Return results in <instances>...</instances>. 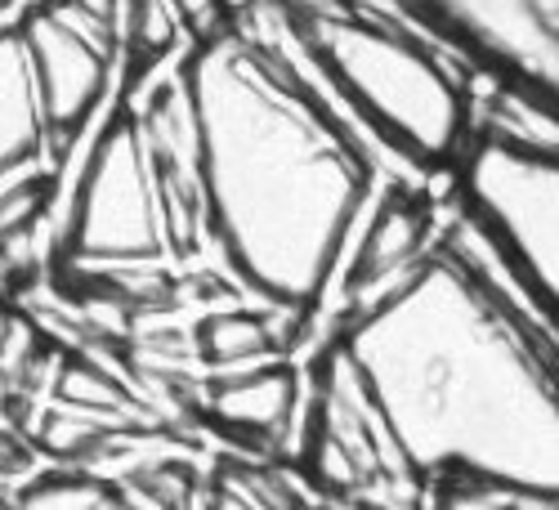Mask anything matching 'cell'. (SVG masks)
<instances>
[{
    "label": "cell",
    "mask_w": 559,
    "mask_h": 510,
    "mask_svg": "<svg viewBox=\"0 0 559 510\" xmlns=\"http://www.w3.org/2000/svg\"><path fill=\"white\" fill-rule=\"evenodd\" d=\"M300 403L305 386L296 363L287 358H269L242 372H224L206 390V422L219 435H233L238 443L264 452V448H283L300 422Z\"/></svg>",
    "instance_id": "10"
},
{
    "label": "cell",
    "mask_w": 559,
    "mask_h": 510,
    "mask_svg": "<svg viewBox=\"0 0 559 510\" xmlns=\"http://www.w3.org/2000/svg\"><path fill=\"white\" fill-rule=\"evenodd\" d=\"M50 183L55 175L40 170V175H19L0 183V247H10L19 234L40 220L45 202H50Z\"/></svg>",
    "instance_id": "18"
},
{
    "label": "cell",
    "mask_w": 559,
    "mask_h": 510,
    "mask_svg": "<svg viewBox=\"0 0 559 510\" xmlns=\"http://www.w3.org/2000/svg\"><path fill=\"white\" fill-rule=\"evenodd\" d=\"M479 134L488 139H506V144L520 149H537V153H555L559 157V121H555V99L542 90L501 81L492 85V95L484 104V121Z\"/></svg>",
    "instance_id": "14"
},
{
    "label": "cell",
    "mask_w": 559,
    "mask_h": 510,
    "mask_svg": "<svg viewBox=\"0 0 559 510\" xmlns=\"http://www.w3.org/2000/svg\"><path fill=\"white\" fill-rule=\"evenodd\" d=\"M492 76L559 95V0H394Z\"/></svg>",
    "instance_id": "7"
},
{
    "label": "cell",
    "mask_w": 559,
    "mask_h": 510,
    "mask_svg": "<svg viewBox=\"0 0 559 510\" xmlns=\"http://www.w3.org/2000/svg\"><path fill=\"white\" fill-rule=\"evenodd\" d=\"M206 510H255V506H251V501H242L238 493H228V488H219V484H215V488L206 493Z\"/></svg>",
    "instance_id": "21"
},
{
    "label": "cell",
    "mask_w": 559,
    "mask_h": 510,
    "mask_svg": "<svg viewBox=\"0 0 559 510\" xmlns=\"http://www.w3.org/2000/svg\"><path fill=\"white\" fill-rule=\"evenodd\" d=\"M202 157V206L238 283L269 309L322 305L371 206L381 149L332 95L283 0H251L247 23L179 68Z\"/></svg>",
    "instance_id": "1"
},
{
    "label": "cell",
    "mask_w": 559,
    "mask_h": 510,
    "mask_svg": "<svg viewBox=\"0 0 559 510\" xmlns=\"http://www.w3.org/2000/svg\"><path fill=\"white\" fill-rule=\"evenodd\" d=\"M10 510H148V506L117 479L90 471H59L27 479L10 497Z\"/></svg>",
    "instance_id": "15"
},
{
    "label": "cell",
    "mask_w": 559,
    "mask_h": 510,
    "mask_svg": "<svg viewBox=\"0 0 559 510\" xmlns=\"http://www.w3.org/2000/svg\"><path fill=\"white\" fill-rule=\"evenodd\" d=\"M19 332V313L10 309V300H5V292H0V349L10 345V336Z\"/></svg>",
    "instance_id": "22"
},
{
    "label": "cell",
    "mask_w": 559,
    "mask_h": 510,
    "mask_svg": "<svg viewBox=\"0 0 559 510\" xmlns=\"http://www.w3.org/2000/svg\"><path fill=\"white\" fill-rule=\"evenodd\" d=\"M193 354L215 367V377L242 372V367L283 358V336H277L273 318L255 309H215L193 328Z\"/></svg>",
    "instance_id": "13"
},
{
    "label": "cell",
    "mask_w": 559,
    "mask_h": 510,
    "mask_svg": "<svg viewBox=\"0 0 559 510\" xmlns=\"http://www.w3.org/2000/svg\"><path fill=\"white\" fill-rule=\"evenodd\" d=\"M10 5H14V0H0V14H5V10H10Z\"/></svg>",
    "instance_id": "23"
},
{
    "label": "cell",
    "mask_w": 559,
    "mask_h": 510,
    "mask_svg": "<svg viewBox=\"0 0 559 510\" xmlns=\"http://www.w3.org/2000/svg\"><path fill=\"white\" fill-rule=\"evenodd\" d=\"M50 170V134L14 23H0V183Z\"/></svg>",
    "instance_id": "12"
},
{
    "label": "cell",
    "mask_w": 559,
    "mask_h": 510,
    "mask_svg": "<svg viewBox=\"0 0 559 510\" xmlns=\"http://www.w3.org/2000/svg\"><path fill=\"white\" fill-rule=\"evenodd\" d=\"M367 215L371 220L362 228L354 256H345V277H341V296L349 300V313L390 296L435 251V234H439L430 198H421L416 189H403V183L371 202Z\"/></svg>",
    "instance_id": "8"
},
{
    "label": "cell",
    "mask_w": 559,
    "mask_h": 510,
    "mask_svg": "<svg viewBox=\"0 0 559 510\" xmlns=\"http://www.w3.org/2000/svg\"><path fill=\"white\" fill-rule=\"evenodd\" d=\"M121 435H134V430H121V426L104 422V416L68 407V403H50L36 422V448L50 452L55 461H90V456L108 452Z\"/></svg>",
    "instance_id": "16"
},
{
    "label": "cell",
    "mask_w": 559,
    "mask_h": 510,
    "mask_svg": "<svg viewBox=\"0 0 559 510\" xmlns=\"http://www.w3.org/2000/svg\"><path fill=\"white\" fill-rule=\"evenodd\" d=\"M283 10L309 63L385 157L421 179L456 166L471 139V95L421 36L336 0H283Z\"/></svg>",
    "instance_id": "3"
},
{
    "label": "cell",
    "mask_w": 559,
    "mask_h": 510,
    "mask_svg": "<svg viewBox=\"0 0 559 510\" xmlns=\"http://www.w3.org/2000/svg\"><path fill=\"white\" fill-rule=\"evenodd\" d=\"M435 251H439L492 309H501L510 322H515V328H524V332L537 336L542 345L559 349L555 305H546V300L533 292V283L515 269V260H510L465 211H452V220L435 234Z\"/></svg>",
    "instance_id": "11"
},
{
    "label": "cell",
    "mask_w": 559,
    "mask_h": 510,
    "mask_svg": "<svg viewBox=\"0 0 559 510\" xmlns=\"http://www.w3.org/2000/svg\"><path fill=\"white\" fill-rule=\"evenodd\" d=\"M322 510H341V506H322Z\"/></svg>",
    "instance_id": "25"
},
{
    "label": "cell",
    "mask_w": 559,
    "mask_h": 510,
    "mask_svg": "<svg viewBox=\"0 0 559 510\" xmlns=\"http://www.w3.org/2000/svg\"><path fill=\"white\" fill-rule=\"evenodd\" d=\"M14 27L32 68L50 153H59L85 130V121L99 112L108 95L117 27L95 10H85L81 0H40L36 10L14 19Z\"/></svg>",
    "instance_id": "6"
},
{
    "label": "cell",
    "mask_w": 559,
    "mask_h": 510,
    "mask_svg": "<svg viewBox=\"0 0 559 510\" xmlns=\"http://www.w3.org/2000/svg\"><path fill=\"white\" fill-rule=\"evenodd\" d=\"M170 14L179 23V32H189L193 50L219 40L224 32H233V10L224 0H170Z\"/></svg>",
    "instance_id": "20"
},
{
    "label": "cell",
    "mask_w": 559,
    "mask_h": 510,
    "mask_svg": "<svg viewBox=\"0 0 559 510\" xmlns=\"http://www.w3.org/2000/svg\"><path fill=\"white\" fill-rule=\"evenodd\" d=\"M68 260L85 273L157 269L175 260L166 202L134 108H121L90 149L68 215Z\"/></svg>",
    "instance_id": "4"
},
{
    "label": "cell",
    "mask_w": 559,
    "mask_h": 510,
    "mask_svg": "<svg viewBox=\"0 0 559 510\" xmlns=\"http://www.w3.org/2000/svg\"><path fill=\"white\" fill-rule=\"evenodd\" d=\"M126 45L121 50L134 55V68H153L157 59H166L179 40V23L170 14V0H126Z\"/></svg>",
    "instance_id": "17"
},
{
    "label": "cell",
    "mask_w": 559,
    "mask_h": 510,
    "mask_svg": "<svg viewBox=\"0 0 559 510\" xmlns=\"http://www.w3.org/2000/svg\"><path fill=\"white\" fill-rule=\"evenodd\" d=\"M126 488L148 510H189V501L198 493V471L183 466V461H153V466L134 471V479Z\"/></svg>",
    "instance_id": "19"
},
{
    "label": "cell",
    "mask_w": 559,
    "mask_h": 510,
    "mask_svg": "<svg viewBox=\"0 0 559 510\" xmlns=\"http://www.w3.org/2000/svg\"><path fill=\"white\" fill-rule=\"evenodd\" d=\"M416 484L475 475L559 497V349L430 251L336 336Z\"/></svg>",
    "instance_id": "2"
},
{
    "label": "cell",
    "mask_w": 559,
    "mask_h": 510,
    "mask_svg": "<svg viewBox=\"0 0 559 510\" xmlns=\"http://www.w3.org/2000/svg\"><path fill=\"white\" fill-rule=\"evenodd\" d=\"M456 211L515 260L533 292L559 300V157L471 134L452 166Z\"/></svg>",
    "instance_id": "5"
},
{
    "label": "cell",
    "mask_w": 559,
    "mask_h": 510,
    "mask_svg": "<svg viewBox=\"0 0 559 510\" xmlns=\"http://www.w3.org/2000/svg\"><path fill=\"white\" fill-rule=\"evenodd\" d=\"M0 510H10V497H0Z\"/></svg>",
    "instance_id": "24"
},
{
    "label": "cell",
    "mask_w": 559,
    "mask_h": 510,
    "mask_svg": "<svg viewBox=\"0 0 559 510\" xmlns=\"http://www.w3.org/2000/svg\"><path fill=\"white\" fill-rule=\"evenodd\" d=\"M139 130L157 170V189L166 202V228H170V251L193 256L202 247V228H206V206H202V157H198V126L193 108L183 95L179 76L162 85L157 95L134 108Z\"/></svg>",
    "instance_id": "9"
}]
</instances>
